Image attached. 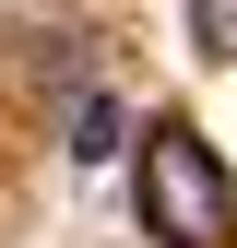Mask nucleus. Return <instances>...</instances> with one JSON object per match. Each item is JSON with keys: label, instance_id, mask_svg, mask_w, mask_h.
<instances>
[{"label": "nucleus", "instance_id": "2", "mask_svg": "<svg viewBox=\"0 0 237 248\" xmlns=\"http://www.w3.org/2000/svg\"><path fill=\"white\" fill-rule=\"evenodd\" d=\"M118 154V107L107 95H71V166H107Z\"/></svg>", "mask_w": 237, "mask_h": 248}, {"label": "nucleus", "instance_id": "3", "mask_svg": "<svg viewBox=\"0 0 237 248\" xmlns=\"http://www.w3.org/2000/svg\"><path fill=\"white\" fill-rule=\"evenodd\" d=\"M190 47L202 59H237V0H190Z\"/></svg>", "mask_w": 237, "mask_h": 248}, {"label": "nucleus", "instance_id": "1", "mask_svg": "<svg viewBox=\"0 0 237 248\" xmlns=\"http://www.w3.org/2000/svg\"><path fill=\"white\" fill-rule=\"evenodd\" d=\"M142 225L166 248H225L237 236V177H225V154L202 142L190 118L142 130Z\"/></svg>", "mask_w": 237, "mask_h": 248}]
</instances>
